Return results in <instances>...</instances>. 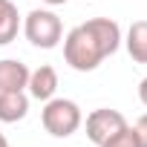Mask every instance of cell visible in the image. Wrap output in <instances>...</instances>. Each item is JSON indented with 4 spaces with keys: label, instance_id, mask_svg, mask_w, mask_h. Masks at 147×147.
I'll list each match as a JSON object with an SVG mask.
<instances>
[{
    "label": "cell",
    "instance_id": "cell-13",
    "mask_svg": "<svg viewBox=\"0 0 147 147\" xmlns=\"http://www.w3.org/2000/svg\"><path fill=\"white\" fill-rule=\"evenodd\" d=\"M40 3H46V6H63L66 0H40Z\"/></svg>",
    "mask_w": 147,
    "mask_h": 147
},
{
    "label": "cell",
    "instance_id": "cell-5",
    "mask_svg": "<svg viewBox=\"0 0 147 147\" xmlns=\"http://www.w3.org/2000/svg\"><path fill=\"white\" fill-rule=\"evenodd\" d=\"M26 90H29V95L38 98V101L55 98V90H58V72H55L49 63H43V66H38V69H29Z\"/></svg>",
    "mask_w": 147,
    "mask_h": 147
},
{
    "label": "cell",
    "instance_id": "cell-14",
    "mask_svg": "<svg viewBox=\"0 0 147 147\" xmlns=\"http://www.w3.org/2000/svg\"><path fill=\"white\" fill-rule=\"evenodd\" d=\"M0 147H9V138H6L3 133H0Z\"/></svg>",
    "mask_w": 147,
    "mask_h": 147
},
{
    "label": "cell",
    "instance_id": "cell-1",
    "mask_svg": "<svg viewBox=\"0 0 147 147\" xmlns=\"http://www.w3.org/2000/svg\"><path fill=\"white\" fill-rule=\"evenodd\" d=\"M121 26L110 18H90L63 38V61L75 72H92L104 58L115 55L121 46Z\"/></svg>",
    "mask_w": 147,
    "mask_h": 147
},
{
    "label": "cell",
    "instance_id": "cell-2",
    "mask_svg": "<svg viewBox=\"0 0 147 147\" xmlns=\"http://www.w3.org/2000/svg\"><path fill=\"white\" fill-rule=\"evenodd\" d=\"M40 121H43V130L49 136L69 138L84 124V113L72 98H49L43 104V110H40Z\"/></svg>",
    "mask_w": 147,
    "mask_h": 147
},
{
    "label": "cell",
    "instance_id": "cell-11",
    "mask_svg": "<svg viewBox=\"0 0 147 147\" xmlns=\"http://www.w3.org/2000/svg\"><path fill=\"white\" fill-rule=\"evenodd\" d=\"M130 130H133V136H136L138 147H147V113H144V115H138V118H136V124H133Z\"/></svg>",
    "mask_w": 147,
    "mask_h": 147
},
{
    "label": "cell",
    "instance_id": "cell-9",
    "mask_svg": "<svg viewBox=\"0 0 147 147\" xmlns=\"http://www.w3.org/2000/svg\"><path fill=\"white\" fill-rule=\"evenodd\" d=\"M20 32V15L12 0H0V46H6Z\"/></svg>",
    "mask_w": 147,
    "mask_h": 147
},
{
    "label": "cell",
    "instance_id": "cell-3",
    "mask_svg": "<svg viewBox=\"0 0 147 147\" xmlns=\"http://www.w3.org/2000/svg\"><path fill=\"white\" fill-rule=\"evenodd\" d=\"M23 35L38 49H55L63 38V23L52 9H32L23 18Z\"/></svg>",
    "mask_w": 147,
    "mask_h": 147
},
{
    "label": "cell",
    "instance_id": "cell-7",
    "mask_svg": "<svg viewBox=\"0 0 147 147\" xmlns=\"http://www.w3.org/2000/svg\"><path fill=\"white\" fill-rule=\"evenodd\" d=\"M26 113H29V95L23 90H18V92H0V121H3V124L23 121Z\"/></svg>",
    "mask_w": 147,
    "mask_h": 147
},
{
    "label": "cell",
    "instance_id": "cell-10",
    "mask_svg": "<svg viewBox=\"0 0 147 147\" xmlns=\"http://www.w3.org/2000/svg\"><path fill=\"white\" fill-rule=\"evenodd\" d=\"M104 147H138V141H136V136H133V130L130 127H124L115 138H110Z\"/></svg>",
    "mask_w": 147,
    "mask_h": 147
},
{
    "label": "cell",
    "instance_id": "cell-6",
    "mask_svg": "<svg viewBox=\"0 0 147 147\" xmlns=\"http://www.w3.org/2000/svg\"><path fill=\"white\" fill-rule=\"evenodd\" d=\"M29 81V66L18 58H3L0 61V92H18L26 90Z\"/></svg>",
    "mask_w": 147,
    "mask_h": 147
},
{
    "label": "cell",
    "instance_id": "cell-12",
    "mask_svg": "<svg viewBox=\"0 0 147 147\" xmlns=\"http://www.w3.org/2000/svg\"><path fill=\"white\" fill-rule=\"evenodd\" d=\"M138 98H141V104L147 107V78H141V84H138Z\"/></svg>",
    "mask_w": 147,
    "mask_h": 147
},
{
    "label": "cell",
    "instance_id": "cell-4",
    "mask_svg": "<svg viewBox=\"0 0 147 147\" xmlns=\"http://www.w3.org/2000/svg\"><path fill=\"white\" fill-rule=\"evenodd\" d=\"M127 124V118L118 113V110H110V107H101V110H92L87 115V138L95 144V147H104L110 138H115Z\"/></svg>",
    "mask_w": 147,
    "mask_h": 147
},
{
    "label": "cell",
    "instance_id": "cell-8",
    "mask_svg": "<svg viewBox=\"0 0 147 147\" xmlns=\"http://www.w3.org/2000/svg\"><path fill=\"white\" fill-rule=\"evenodd\" d=\"M124 46H127V55L136 63H147V20H136L127 29Z\"/></svg>",
    "mask_w": 147,
    "mask_h": 147
}]
</instances>
